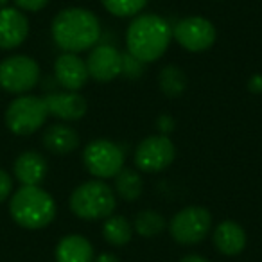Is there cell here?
<instances>
[{
  "label": "cell",
  "instance_id": "12",
  "mask_svg": "<svg viewBox=\"0 0 262 262\" xmlns=\"http://www.w3.org/2000/svg\"><path fill=\"white\" fill-rule=\"evenodd\" d=\"M54 74L58 83L69 92H77L79 88H83L86 84L88 77H90L88 76L86 61H83L79 56L72 54V52L61 54L56 59Z\"/></svg>",
  "mask_w": 262,
  "mask_h": 262
},
{
  "label": "cell",
  "instance_id": "1",
  "mask_svg": "<svg viewBox=\"0 0 262 262\" xmlns=\"http://www.w3.org/2000/svg\"><path fill=\"white\" fill-rule=\"evenodd\" d=\"M52 38L59 49L77 54L97 43L101 38V24L88 9H63L52 22Z\"/></svg>",
  "mask_w": 262,
  "mask_h": 262
},
{
  "label": "cell",
  "instance_id": "16",
  "mask_svg": "<svg viewBox=\"0 0 262 262\" xmlns=\"http://www.w3.org/2000/svg\"><path fill=\"white\" fill-rule=\"evenodd\" d=\"M15 174L26 187H38L47 174V162L36 151L22 153L15 162Z\"/></svg>",
  "mask_w": 262,
  "mask_h": 262
},
{
  "label": "cell",
  "instance_id": "28",
  "mask_svg": "<svg viewBox=\"0 0 262 262\" xmlns=\"http://www.w3.org/2000/svg\"><path fill=\"white\" fill-rule=\"evenodd\" d=\"M250 90L251 92H262V76H258V74H255L253 77L250 79Z\"/></svg>",
  "mask_w": 262,
  "mask_h": 262
},
{
  "label": "cell",
  "instance_id": "9",
  "mask_svg": "<svg viewBox=\"0 0 262 262\" xmlns=\"http://www.w3.org/2000/svg\"><path fill=\"white\" fill-rule=\"evenodd\" d=\"M176 147L167 135H153L137 146L135 165L142 172H160L172 164Z\"/></svg>",
  "mask_w": 262,
  "mask_h": 262
},
{
  "label": "cell",
  "instance_id": "15",
  "mask_svg": "<svg viewBox=\"0 0 262 262\" xmlns=\"http://www.w3.org/2000/svg\"><path fill=\"white\" fill-rule=\"evenodd\" d=\"M214 244L219 253L239 255L246 248V232L235 221H223L214 230Z\"/></svg>",
  "mask_w": 262,
  "mask_h": 262
},
{
  "label": "cell",
  "instance_id": "23",
  "mask_svg": "<svg viewBox=\"0 0 262 262\" xmlns=\"http://www.w3.org/2000/svg\"><path fill=\"white\" fill-rule=\"evenodd\" d=\"M106 11L115 16H135L144 9L147 0H101Z\"/></svg>",
  "mask_w": 262,
  "mask_h": 262
},
{
  "label": "cell",
  "instance_id": "6",
  "mask_svg": "<svg viewBox=\"0 0 262 262\" xmlns=\"http://www.w3.org/2000/svg\"><path fill=\"white\" fill-rule=\"evenodd\" d=\"M83 162L88 172L95 178H115L124 167V153L115 142L99 139L84 147Z\"/></svg>",
  "mask_w": 262,
  "mask_h": 262
},
{
  "label": "cell",
  "instance_id": "7",
  "mask_svg": "<svg viewBox=\"0 0 262 262\" xmlns=\"http://www.w3.org/2000/svg\"><path fill=\"white\" fill-rule=\"evenodd\" d=\"M212 215L203 207H187L174 214L169 223V233L178 244H198L208 235Z\"/></svg>",
  "mask_w": 262,
  "mask_h": 262
},
{
  "label": "cell",
  "instance_id": "31",
  "mask_svg": "<svg viewBox=\"0 0 262 262\" xmlns=\"http://www.w3.org/2000/svg\"><path fill=\"white\" fill-rule=\"evenodd\" d=\"M6 2H8V0H0V6H4Z\"/></svg>",
  "mask_w": 262,
  "mask_h": 262
},
{
  "label": "cell",
  "instance_id": "4",
  "mask_svg": "<svg viewBox=\"0 0 262 262\" xmlns=\"http://www.w3.org/2000/svg\"><path fill=\"white\" fill-rule=\"evenodd\" d=\"M115 207V192L99 180L83 183L70 196V210L84 221H99L110 217Z\"/></svg>",
  "mask_w": 262,
  "mask_h": 262
},
{
  "label": "cell",
  "instance_id": "26",
  "mask_svg": "<svg viewBox=\"0 0 262 262\" xmlns=\"http://www.w3.org/2000/svg\"><path fill=\"white\" fill-rule=\"evenodd\" d=\"M15 4L26 11H40L49 4V0H15Z\"/></svg>",
  "mask_w": 262,
  "mask_h": 262
},
{
  "label": "cell",
  "instance_id": "13",
  "mask_svg": "<svg viewBox=\"0 0 262 262\" xmlns=\"http://www.w3.org/2000/svg\"><path fill=\"white\" fill-rule=\"evenodd\" d=\"M47 112L63 120H79L88 110L86 99L77 92H61V94H49L43 97Z\"/></svg>",
  "mask_w": 262,
  "mask_h": 262
},
{
  "label": "cell",
  "instance_id": "20",
  "mask_svg": "<svg viewBox=\"0 0 262 262\" xmlns=\"http://www.w3.org/2000/svg\"><path fill=\"white\" fill-rule=\"evenodd\" d=\"M115 190L122 200L135 201L144 192V180L135 169H120L115 176Z\"/></svg>",
  "mask_w": 262,
  "mask_h": 262
},
{
  "label": "cell",
  "instance_id": "17",
  "mask_svg": "<svg viewBox=\"0 0 262 262\" xmlns=\"http://www.w3.org/2000/svg\"><path fill=\"white\" fill-rule=\"evenodd\" d=\"M58 262H94V248L83 235H67L56 246Z\"/></svg>",
  "mask_w": 262,
  "mask_h": 262
},
{
  "label": "cell",
  "instance_id": "22",
  "mask_svg": "<svg viewBox=\"0 0 262 262\" xmlns=\"http://www.w3.org/2000/svg\"><path fill=\"white\" fill-rule=\"evenodd\" d=\"M165 219L155 210H142L135 217V232L142 237H157L164 232Z\"/></svg>",
  "mask_w": 262,
  "mask_h": 262
},
{
  "label": "cell",
  "instance_id": "19",
  "mask_svg": "<svg viewBox=\"0 0 262 262\" xmlns=\"http://www.w3.org/2000/svg\"><path fill=\"white\" fill-rule=\"evenodd\" d=\"M102 237L112 246H126L133 237V226L124 215H110L102 225Z\"/></svg>",
  "mask_w": 262,
  "mask_h": 262
},
{
  "label": "cell",
  "instance_id": "11",
  "mask_svg": "<svg viewBox=\"0 0 262 262\" xmlns=\"http://www.w3.org/2000/svg\"><path fill=\"white\" fill-rule=\"evenodd\" d=\"M88 76L99 83H108L122 72V52L113 45H95L86 59Z\"/></svg>",
  "mask_w": 262,
  "mask_h": 262
},
{
  "label": "cell",
  "instance_id": "21",
  "mask_svg": "<svg viewBox=\"0 0 262 262\" xmlns=\"http://www.w3.org/2000/svg\"><path fill=\"white\" fill-rule=\"evenodd\" d=\"M158 84H160V90L164 92L167 97H178L187 88V76L180 67L167 65L160 70Z\"/></svg>",
  "mask_w": 262,
  "mask_h": 262
},
{
  "label": "cell",
  "instance_id": "8",
  "mask_svg": "<svg viewBox=\"0 0 262 262\" xmlns=\"http://www.w3.org/2000/svg\"><path fill=\"white\" fill-rule=\"evenodd\" d=\"M40 79V67L29 56H13L0 63V86L11 94H24Z\"/></svg>",
  "mask_w": 262,
  "mask_h": 262
},
{
  "label": "cell",
  "instance_id": "10",
  "mask_svg": "<svg viewBox=\"0 0 262 262\" xmlns=\"http://www.w3.org/2000/svg\"><path fill=\"white\" fill-rule=\"evenodd\" d=\"M172 36L185 51L203 52L214 45L215 27L203 16H187L174 26Z\"/></svg>",
  "mask_w": 262,
  "mask_h": 262
},
{
  "label": "cell",
  "instance_id": "30",
  "mask_svg": "<svg viewBox=\"0 0 262 262\" xmlns=\"http://www.w3.org/2000/svg\"><path fill=\"white\" fill-rule=\"evenodd\" d=\"M180 262H208V260L203 257H200V255H187V257H183Z\"/></svg>",
  "mask_w": 262,
  "mask_h": 262
},
{
  "label": "cell",
  "instance_id": "27",
  "mask_svg": "<svg viewBox=\"0 0 262 262\" xmlns=\"http://www.w3.org/2000/svg\"><path fill=\"white\" fill-rule=\"evenodd\" d=\"M157 127H158V131H160V135H169V133L174 129V120H172L171 115H167V113H165V115L158 117Z\"/></svg>",
  "mask_w": 262,
  "mask_h": 262
},
{
  "label": "cell",
  "instance_id": "18",
  "mask_svg": "<svg viewBox=\"0 0 262 262\" xmlns=\"http://www.w3.org/2000/svg\"><path fill=\"white\" fill-rule=\"evenodd\" d=\"M43 144L49 151L56 155H67L72 153L79 146V135L69 126L56 124L51 126L43 135Z\"/></svg>",
  "mask_w": 262,
  "mask_h": 262
},
{
  "label": "cell",
  "instance_id": "3",
  "mask_svg": "<svg viewBox=\"0 0 262 262\" xmlns=\"http://www.w3.org/2000/svg\"><path fill=\"white\" fill-rule=\"evenodd\" d=\"M9 212L20 226L38 230L51 225L52 219L56 217V203L51 194L40 187L24 185L13 194Z\"/></svg>",
  "mask_w": 262,
  "mask_h": 262
},
{
  "label": "cell",
  "instance_id": "25",
  "mask_svg": "<svg viewBox=\"0 0 262 262\" xmlns=\"http://www.w3.org/2000/svg\"><path fill=\"white\" fill-rule=\"evenodd\" d=\"M13 189V182H11V176L8 174L6 171L0 169V203L6 200V198L11 194Z\"/></svg>",
  "mask_w": 262,
  "mask_h": 262
},
{
  "label": "cell",
  "instance_id": "2",
  "mask_svg": "<svg viewBox=\"0 0 262 262\" xmlns=\"http://www.w3.org/2000/svg\"><path fill=\"white\" fill-rule=\"evenodd\" d=\"M172 38V29L162 16L140 15L131 20L126 33L127 52L142 63H153L164 56Z\"/></svg>",
  "mask_w": 262,
  "mask_h": 262
},
{
  "label": "cell",
  "instance_id": "5",
  "mask_svg": "<svg viewBox=\"0 0 262 262\" xmlns=\"http://www.w3.org/2000/svg\"><path fill=\"white\" fill-rule=\"evenodd\" d=\"M49 112L45 101L36 95H22L9 104L6 124L15 135H31L43 126Z\"/></svg>",
  "mask_w": 262,
  "mask_h": 262
},
{
  "label": "cell",
  "instance_id": "14",
  "mask_svg": "<svg viewBox=\"0 0 262 262\" xmlns=\"http://www.w3.org/2000/svg\"><path fill=\"white\" fill-rule=\"evenodd\" d=\"M29 34V22L15 8L0 9V49H15Z\"/></svg>",
  "mask_w": 262,
  "mask_h": 262
},
{
  "label": "cell",
  "instance_id": "24",
  "mask_svg": "<svg viewBox=\"0 0 262 262\" xmlns=\"http://www.w3.org/2000/svg\"><path fill=\"white\" fill-rule=\"evenodd\" d=\"M127 79H139L144 74V63L137 59L135 56H131L129 52L122 54V72Z\"/></svg>",
  "mask_w": 262,
  "mask_h": 262
},
{
  "label": "cell",
  "instance_id": "29",
  "mask_svg": "<svg viewBox=\"0 0 262 262\" xmlns=\"http://www.w3.org/2000/svg\"><path fill=\"white\" fill-rule=\"evenodd\" d=\"M94 262H120L113 253H101L97 258H94Z\"/></svg>",
  "mask_w": 262,
  "mask_h": 262
}]
</instances>
